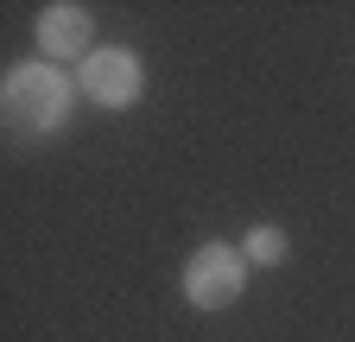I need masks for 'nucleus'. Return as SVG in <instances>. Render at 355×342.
Instances as JSON below:
<instances>
[{
  "label": "nucleus",
  "instance_id": "7ed1b4c3",
  "mask_svg": "<svg viewBox=\"0 0 355 342\" xmlns=\"http://www.w3.org/2000/svg\"><path fill=\"white\" fill-rule=\"evenodd\" d=\"M76 89H83L89 102H102V108H127V102H140L146 70H140V57H133V51L108 45V51H89V57L76 64Z\"/></svg>",
  "mask_w": 355,
  "mask_h": 342
},
{
  "label": "nucleus",
  "instance_id": "f03ea898",
  "mask_svg": "<svg viewBox=\"0 0 355 342\" xmlns=\"http://www.w3.org/2000/svg\"><path fill=\"white\" fill-rule=\"evenodd\" d=\"M241 285H248V260H241V247L209 241V247H197L191 260H184V298H191L197 311H229L235 298H241Z\"/></svg>",
  "mask_w": 355,
  "mask_h": 342
},
{
  "label": "nucleus",
  "instance_id": "39448f33",
  "mask_svg": "<svg viewBox=\"0 0 355 342\" xmlns=\"http://www.w3.org/2000/svg\"><path fill=\"white\" fill-rule=\"evenodd\" d=\"M286 253H292V241H286V228H273V222L248 228V241H241V260H248V267H279Z\"/></svg>",
  "mask_w": 355,
  "mask_h": 342
},
{
  "label": "nucleus",
  "instance_id": "20e7f679",
  "mask_svg": "<svg viewBox=\"0 0 355 342\" xmlns=\"http://www.w3.org/2000/svg\"><path fill=\"white\" fill-rule=\"evenodd\" d=\"M38 51L44 57H89L96 51V19H89V7H76V0H64V7H44L38 13Z\"/></svg>",
  "mask_w": 355,
  "mask_h": 342
},
{
  "label": "nucleus",
  "instance_id": "f257e3e1",
  "mask_svg": "<svg viewBox=\"0 0 355 342\" xmlns=\"http://www.w3.org/2000/svg\"><path fill=\"white\" fill-rule=\"evenodd\" d=\"M70 96H76V82L58 64H19L7 76V120L26 127V134H58L70 120Z\"/></svg>",
  "mask_w": 355,
  "mask_h": 342
}]
</instances>
